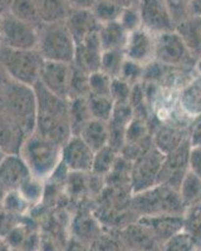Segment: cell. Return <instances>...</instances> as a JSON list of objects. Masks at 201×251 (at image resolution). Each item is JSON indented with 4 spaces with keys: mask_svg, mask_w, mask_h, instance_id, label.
<instances>
[{
    "mask_svg": "<svg viewBox=\"0 0 201 251\" xmlns=\"http://www.w3.org/2000/svg\"><path fill=\"white\" fill-rule=\"evenodd\" d=\"M37 96L35 133L63 146L72 136L68 118V100L50 93L40 83L34 86Z\"/></svg>",
    "mask_w": 201,
    "mask_h": 251,
    "instance_id": "cell-1",
    "label": "cell"
},
{
    "mask_svg": "<svg viewBox=\"0 0 201 251\" xmlns=\"http://www.w3.org/2000/svg\"><path fill=\"white\" fill-rule=\"evenodd\" d=\"M0 108L28 137L35 131L37 122V96L34 87L24 86L6 79L0 91Z\"/></svg>",
    "mask_w": 201,
    "mask_h": 251,
    "instance_id": "cell-2",
    "label": "cell"
},
{
    "mask_svg": "<svg viewBox=\"0 0 201 251\" xmlns=\"http://www.w3.org/2000/svg\"><path fill=\"white\" fill-rule=\"evenodd\" d=\"M19 154L33 176L46 181L62 162V146L34 132L24 140Z\"/></svg>",
    "mask_w": 201,
    "mask_h": 251,
    "instance_id": "cell-3",
    "label": "cell"
},
{
    "mask_svg": "<svg viewBox=\"0 0 201 251\" xmlns=\"http://www.w3.org/2000/svg\"><path fill=\"white\" fill-rule=\"evenodd\" d=\"M129 206L138 217L184 215L186 211L177 190L164 183H158L146 191L131 195Z\"/></svg>",
    "mask_w": 201,
    "mask_h": 251,
    "instance_id": "cell-4",
    "label": "cell"
},
{
    "mask_svg": "<svg viewBox=\"0 0 201 251\" xmlns=\"http://www.w3.org/2000/svg\"><path fill=\"white\" fill-rule=\"evenodd\" d=\"M44 59L38 49H10L0 47V66L6 77L24 86L39 82Z\"/></svg>",
    "mask_w": 201,
    "mask_h": 251,
    "instance_id": "cell-5",
    "label": "cell"
},
{
    "mask_svg": "<svg viewBox=\"0 0 201 251\" xmlns=\"http://www.w3.org/2000/svg\"><path fill=\"white\" fill-rule=\"evenodd\" d=\"M37 49L44 60L73 64L75 42L64 22L48 23L38 29Z\"/></svg>",
    "mask_w": 201,
    "mask_h": 251,
    "instance_id": "cell-6",
    "label": "cell"
},
{
    "mask_svg": "<svg viewBox=\"0 0 201 251\" xmlns=\"http://www.w3.org/2000/svg\"><path fill=\"white\" fill-rule=\"evenodd\" d=\"M155 60L170 68L195 71L196 60L190 54L176 30L156 35Z\"/></svg>",
    "mask_w": 201,
    "mask_h": 251,
    "instance_id": "cell-7",
    "label": "cell"
},
{
    "mask_svg": "<svg viewBox=\"0 0 201 251\" xmlns=\"http://www.w3.org/2000/svg\"><path fill=\"white\" fill-rule=\"evenodd\" d=\"M164 158L165 154L158 151L155 146H152L149 151L133 161L131 175H129L131 194L146 191L149 188L158 185Z\"/></svg>",
    "mask_w": 201,
    "mask_h": 251,
    "instance_id": "cell-8",
    "label": "cell"
},
{
    "mask_svg": "<svg viewBox=\"0 0 201 251\" xmlns=\"http://www.w3.org/2000/svg\"><path fill=\"white\" fill-rule=\"evenodd\" d=\"M0 47L10 49H37L38 29L13 14L3 15L0 24Z\"/></svg>",
    "mask_w": 201,
    "mask_h": 251,
    "instance_id": "cell-9",
    "label": "cell"
},
{
    "mask_svg": "<svg viewBox=\"0 0 201 251\" xmlns=\"http://www.w3.org/2000/svg\"><path fill=\"white\" fill-rule=\"evenodd\" d=\"M138 9L142 28L153 35L175 30L176 25L165 0H140Z\"/></svg>",
    "mask_w": 201,
    "mask_h": 251,
    "instance_id": "cell-10",
    "label": "cell"
},
{
    "mask_svg": "<svg viewBox=\"0 0 201 251\" xmlns=\"http://www.w3.org/2000/svg\"><path fill=\"white\" fill-rule=\"evenodd\" d=\"M73 64L44 60L40 71L39 82L50 93L69 100V84L72 77Z\"/></svg>",
    "mask_w": 201,
    "mask_h": 251,
    "instance_id": "cell-11",
    "label": "cell"
},
{
    "mask_svg": "<svg viewBox=\"0 0 201 251\" xmlns=\"http://www.w3.org/2000/svg\"><path fill=\"white\" fill-rule=\"evenodd\" d=\"M93 151L79 136H71L62 146V163L71 172L88 174L92 171Z\"/></svg>",
    "mask_w": 201,
    "mask_h": 251,
    "instance_id": "cell-12",
    "label": "cell"
},
{
    "mask_svg": "<svg viewBox=\"0 0 201 251\" xmlns=\"http://www.w3.org/2000/svg\"><path fill=\"white\" fill-rule=\"evenodd\" d=\"M155 49L156 35L146 29L140 28L129 33L124 51L128 60L147 67L155 62Z\"/></svg>",
    "mask_w": 201,
    "mask_h": 251,
    "instance_id": "cell-13",
    "label": "cell"
},
{
    "mask_svg": "<svg viewBox=\"0 0 201 251\" xmlns=\"http://www.w3.org/2000/svg\"><path fill=\"white\" fill-rule=\"evenodd\" d=\"M33 176L19 153H9L0 163V187L5 192L18 191L29 177Z\"/></svg>",
    "mask_w": 201,
    "mask_h": 251,
    "instance_id": "cell-14",
    "label": "cell"
},
{
    "mask_svg": "<svg viewBox=\"0 0 201 251\" xmlns=\"http://www.w3.org/2000/svg\"><path fill=\"white\" fill-rule=\"evenodd\" d=\"M102 54H103V49L100 47L97 31L75 44L73 66L79 68L80 71L86 72L88 75L95 73L100 68Z\"/></svg>",
    "mask_w": 201,
    "mask_h": 251,
    "instance_id": "cell-15",
    "label": "cell"
},
{
    "mask_svg": "<svg viewBox=\"0 0 201 251\" xmlns=\"http://www.w3.org/2000/svg\"><path fill=\"white\" fill-rule=\"evenodd\" d=\"M137 223L146 226L161 245L167 240L184 231V215H160V216L138 217Z\"/></svg>",
    "mask_w": 201,
    "mask_h": 251,
    "instance_id": "cell-16",
    "label": "cell"
},
{
    "mask_svg": "<svg viewBox=\"0 0 201 251\" xmlns=\"http://www.w3.org/2000/svg\"><path fill=\"white\" fill-rule=\"evenodd\" d=\"M186 141H189V127L173 123H160L152 133L153 146L164 154L175 151Z\"/></svg>",
    "mask_w": 201,
    "mask_h": 251,
    "instance_id": "cell-17",
    "label": "cell"
},
{
    "mask_svg": "<svg viewBox=\"0 0 201 251\" xmlns=\"http://www.w3.org/2000/svg\"><path fill=\"white\" fill-rule=\"evenodd\" d=\"M67 29L75 44L100 30V22L88 9H72L64 20Z\"/></svg>",
    "mask_w": 201,
    "mask_h": 251,
    "instance_id": "cell-18",
    "label": "cell"
},
{
    "mask_svg": "<svg viewBox=\"0 0 201 251\" xmlns=\"http://www.w3.org/2000/svg\"><path fill=\"white\" fill-rule=\"evenodd\" d=\"M177 103L189 118L201 114V75L196 72L186 84L177 91Z\"/></svg>",
    "mask_w": 201,
    "mask_h": 251,
    "instance_id": "cell-19",
    "label": "cell"
},
{
    "mask_svg": "<svg viewBox=\"0 0 201 251\" xmlns=\"http://www.w3.org/2000/svg\"><path fill=\"white\" fill-rule=\"evenodd\" d=\"M175 30L198 63L201 59V18L190 15L176 25Z\"/></svg>",
    "mask_w": 201,
    "mask_h": 251,
    "instance_id": "cell-20",
    "label": "cell"
},
{
    "mask_svg": "<svg viewBox=\"0 0 201 251\" xmlns=\"http://www.w3.org/2000/svg\"><path fill=\"white\" fill-rule=\"evenodd\" d=\"M25 138L12 118L0 108V149L6 154L19 153Z\"/></svg>",
    "mask_w": 201,
    "mask_h": 251,
    "instance_id": "cell-21",
    "label": "cell"
},
{
    "mask_svg": "<svg viewBox=\"0 0 201 251\" xmlns=\"http://www.w3.org/2000/svg\"><path fill=\"white\" fill-rule=\"evenodd\" d=\"M129 33L121 25L120 22L100 24L98 30V38L103 51L106 50H125Z\"/></svg>",
    "mask_w": 201,
    "mask_h": 251,
    "instance_id": "cell-22",
    "label": "cell"
},
{
    "mask_svg": "<svg viewBox=\"0 0 201 251\" xmlns=\"http://www.w3.org/2000/svg\"><path fill=\"white\" fill-rule=\"evenodd\" d=\"M125 239L131 249L142 251H152L153 249H161V244L157 239L153 236V234L150 231L146 226L141 225L140 223H136L133 225H129L125 230Z\"/></svg>",
    "mask_w": 201,
    "mask_h": 251,
    "instance_id": "cell-23",
    "label": "cell"
},
{
    "mask_svg": "<svg viewBox=\"0 0 201 251\" xmlns=\"http://www.w3.org/2000/svg\"><path fill=\"white\" fill-rule=\"evenodd\" d=\"M68 118L72 136H79L87 123L93 120L88 108L87 98H69Z\"/></svg>",
    "mask_w": 201,
    "mask_h": 251,
    "instance_id": "cell-24",
    "label": "cell"
},
{
    "mask_svg": "<svg viewBox=\"0 0 201 251\" xmlns=\"http://www.w3.org/2000/svg\"><path fill=\"white\" fill-rule=\"evenodd\" d=\"M43 24L64 22L72 10L67 0H35Z\"/></svg>",
    "mask_w": 201,
    "mask_h": 251,
    "instance_id": "cell-25",
    "label": "cell"
},
{
    "mask_svg": "<svg viewBox=\"0 0 201 251\" xmlns=\"http://www.w3.org/2000/svg\"><path fill=\"white\" fill-rule=\"evenodd\" d=\"M79 137L93 150L103 149L108 146V126L106 122L91 120L79 133Z\"/></svg>",
    "mask_w": 201,
    "mask_h": 251,
    "instance_id": "cell-26",
    "label": "cell"
},
{
    "mask_svg": "<svg viewBox=\"0 0 201 251\" xmlns=\"http://www.w3.org/2000/svg\"><path fill=\"white\" fill-rule=\"evenodd\" d=\"M178 195L186 208L201 203V178L187 171L178 186Z\"/></svg>",
    "mask_w": 201,
    "mask_h": 251,
    "instance_id": "cell-27",
    "label": "cell"
},
{
    "mask_svg": "<svg viewBox=\"0 0 201 251\" xmlns=\"http://www.w3.org/2000/svg\"><path fill=\"white\" fill-rule=\"evenodd\" d=\"M10 14L37 29L43 25L35 0H14L12 9H10Z\"/></svg>",
    "mask_w": 201,
    "mask_h": 251,
    "instance_id": "cell-28",
    "label": "cell"
},
{
    "mask_svg": "<svg viewBox=\"0 0 201 251\" xmlns=\"http://www.w3.org/2000/svg\"><path fill=\"white\" fill-rule=\"evenodd\" d=\"M120 152L112 149L111 146H106L103 149L98 150L95 152V157H93V165H92V174L97 175V176L103 177L106 178L109 175V172L112 171L113 166H115L117 157Z\"/></svg>",
    "mask_w": 201,
    "mask_h": 251,
    "instance_id": "cell-29",
    "label": "cell"
},
{
    "mask_svg": "<svg viewBox=\"0 0 201 251\" xmlns=\"http://www.w3.org/2000/svg\"><path fill=\"white\" fill-rule=\"evenodd\" d=\"M87 103L93 120L108 122L112 117L113 109H115V102L111 97L104 96H88Z\"/></svg>",
    "mask_w": 201,
    "mask_h": 251,
    "instance_id": "cell-30",
    "label": "cell"
},
{
    "mask_svg": "<svg viewBox=\"0 0 201 251\" xmlns=\"http://www.w3.org/2000/svg\"><path fill=\"white\" fill-rule=\"evenodd\" d=\"M184 231L190 235L196 248H201V203L186 208L184 214Z\"/></svg>",
    "mask_w": 201,
    "mask_h": 251,
    "instance_id": "cell-31",
    "label": "cell"
},
{
    "mask_svg": "<svg viewBox=\"0 0 201 251\" xmlns=\"http://www.w3.org/2000/svg\"><path fill=\"white\" fill-rule=\"evenodd\" d=\"M124 9L117 4L112 3L111 0H97L95 5L91 8V12L96 17V19L100 22V24L111 23V22H117L121 17Z\"/></svg>",
    "mask_w": 201,
    "mask_h": 251,
    "instance_id": "cell-32",
    "label": "cell"
},
{
    "mask_svg": "<svg viewBox=\"0 0 201 251\" xmlns=\"http://www.w3.org/2000/svg\"><path fill=\"white\" fill-rule=\"evenodd\" d=\"M125 60H126V55H125L124 50L103 51L100 71L103 72L104 75H109L111 78H118Z\"/></svg>",
    "mask_w": 201,
    "mask_h": 251,
    "instance_id": "cell-33",
    "label": "cell"
},
{
    "mask_svg": "<svg viewBox=\"0 0 201 251\" xmlns=\"http://www.w3.org/2000/svg\"><path fill=\"white\" fill-rule=\"evenodd\" d=\"M89 96V75L73 66L71 84H69V98H87Z\"/></svg>",
    "mask_w": 201,
    "mask_h": 251,
    "instance_id": "cell-34",
    "label": "cell"
},
{
    "mask_svg": "<svg viewBox=\"0 0 201 251\" xmlns=\"http://www.w3.org/2000/svg\"><path fill=\"white\" fill-rule=\"evenodd\" d=\"M44 181L37 177L30 176L18 190L19 194L26 200L29 205H37L44 196Z\"/></svg>",
    "mask_w": 201,
    "mask_h": 251,
    "instance_id": "cell-35",
    "label": "cell"
},
{
    "mask_svg": "<svg viewBox=\"0 0 201 251\" xmlns=\"http://www.w3.org/2000/svg\"><path fill=\"white\" fill-rule=\"evenodd\" d=\"M112 79L103 72L97 71L89 75V96H104L109 97Z\"/></svg>",
    "mask_w": 201,
    "mask_h": 251,
    "instance_id": "cell-36",
    "label": "cell"
},
{
    "mask_svg": "<svg viewBox=\"0 0 201 251\" xmlns=\"http://www.w3.org/2000/svg\"><path fill=\"white\" fill-rule=\"evenodd\" d=\"M1 206H3L4 210L8 211L9 214H12L18 217L20 216V215H23L30 205H29V203L26 202L25 199L19 194V191H9L5 192V195H4V199L3 201H1Z\"/></svg>",
    "mask_w": 201,
    "mask_h": 251,
    "instance_id": "cell-37",
    "label": "cell"
},
{
    "mask_svg": "<svg viewBox=\"0 0 201 251\" xmlns=\"http://www.w3.org/2000/svg\"><path fill=\"white\" fill-rule=\"evenodd\" d=\"M144 75H145V67L138 64V63L128 60L126 58L124 63V67L121 69L120 73V79L125 80L131 86H136L138 83L144 82Z\"/></svg>",
    "mask_w": 201,
    "mask_h": 251,
    "instance_id": "cell-38",
    "label": "cell"
},
{
    "mask_svg": "<svg viewBox=\"0 0 201 251\" xmlns=\"http://www.w3.org/2000/svg\"><path fill=\"white\" fill-rule=\"evenodd\" d=\"M196 246L193 239L185 231H181L167 240L164 245L161 246L160 251H195Z\"/></svg>",
    "mask_w": 201,
    "mask_h": 251,
    "instance_id": "cell-39",
    "label": "cell"
},
{
    "mask_svg": "<svg viewBox=\"0 0 201 251\" xmlns=\"http://www.w3.org/2000/svg\"><path fill=\"white\" fill-rule=\"evenodd\" d=\"M131 93H132V86L131 84L120 79V78H113L109 97L112 98L115 104H127V103H129Z\"/></svg>",
    "mask_w": 201,
    "mask_h": 251,
    "instance_id": "cell-40",
    "label": "cell"
},
{
    "mask_svg": "<svg viewBox=\"0 0 201 251\" xmlns=\"http://www.w3.org/2000/svg\"><path fill=\"white\" fill-rule=\"evenodd\" d=\"M191 1L193 0H165L175 25L180 24L181 22H184L185 19H187L191 15L190 14Z\"/></svg>",
    "mask_w": 201,
    "mask_h": 251,
    "instance_id": "cell-41",
    "label": "cell"
},
{
    "mask_svg": "<svg viewBox=\"0 0 201 251\" xmlns=\"http://www.w3.org/2000/svg\"><path fill=\"white\" fill-rule=\"evenodd\" d=\"M118 22H120L121 25L124 26L128 33H132V31L142 28L138 5L131 6V8H125L122 10V13H121V17L118 19Z\"/></svg>",
    "mask_w": 201,
    "mask_h": 251,
    "instance_id": "cell-42",
    "label": "cell"
},
{
    "mask_svg": "<svg viewBox=\"0 0 201 251\" xmlns=\"http://www.w3.org/2000/svg\"><path fill=\"white\" fill-rule=\"evenodd\" d=\"M189 171L201 178V147L190 146L189 160H187Z\"/></svg>",
    "mask_w": 201,
    "mask_h": 251,
    "instance_id": "cell-43",
    "label": "cell"
},
{
    "mask_svg": "<svg viewBox=\"0 0 201 251\" xmlns=\"http://www.w3.org/2000/svg\"><path fill=\"white\" fill-rule=\"evenodd\" d=\"M189 142L190 146L201 147V114L191 118L189 125Z\"/></svg>",
    "mask_w": 201,
    "mask_h": 251,
    "instance_id": "cell-44",
    "label": "cell"
},
{
    "mask_svg": "<svg viewBox=\"0 0 201 251\" xmlns=\"http://www.w3.org/2000/svg\"><path fill=\"white\" fill-rule=\"evenodd\" d=\"M15 219H17V216L9 214L8 211L4 210L3 206L0 205V239H3L17 225Z\"/></svg>",
    "mask_w": 201,
    "mask_h": 251,
    "instance_id": "cell-45",
    "label": "cell"
},
{
    "mask_svg": "<svg viewBox=\"0 0 201 251\" xmlns=\"http://www.w3.org/2000/svg\"><path fill=\"white\" fill-rule=\"evenodd\" d=\"M71 9H88L91 10L97 0H67Z\"/></svg>",
    "mask_w": 201,
    "mask_h": 251,
    "instance_id": "cell-46",
    "label": "cell"
},
{
    "mask_svg": "<svg viewBox=\"0 0 201 251\" xmlns=\"http://www.w3.org/2000/svg\"><path fill=\"white\" fill-rule=\"evenodd\" d=\"M112 3L117 4L121 8H131V6H137L140 4V0H111Z\"/></svg>",
    "mask_w": 201,
    "mask_h": 251,
    "instance_id": "cell-47",
    "label": "cell"
},
{
    "mask_svg": "<svg viewBox=\"0 0 201 251\" xmlns=\"http://www.w3.org/2000/svg\"><path fill=\"white\" fill-rule=\"evenodd\" d=\"M190 14L201 18V0H193L190 6Z\"/></svg>",
    "mask_w": 201,
    "mask_h": 251,
    "instance_id": "cell-48",
    "label": "cell"
},
{
    "mask_svg": "<svg viewBox=\"0 0 201 251\" xmlns=\"http://www.w3.org/2000/svg\"><path fill=\"white\" fill-rule=\"evenodd\" d=\"M69 251H89L82 240H75L69 244Z\"/></svg>",
    "mask_w": 201,
    "mask_h": 251,
    "instance_id": "cell-49",
    "label": "cell"
},
{
    "mask_svg": "<svg viewBox=\"0 0 201 251\" xmlns=\"http://www.w3.org/2000/svg\"><path fill=\"white\" fill-rule=\"evenodd\" d=\"M13 1H14V0H0V14H9V13H10V9H12Z\"/></svg>",
    "mask_w": 201,
    "mask_h": 251,
    "instance_id": "cell-50",
    "label": "cell"
},
{
    "mask_svg": "<svg viewBox=\"0 0 201 251\" xmlns=\"http://www.w3.org/2000/svg\"><path fill=\"white\" fill-rule=\"evenodd\" d=\"M0 251H14V249L9 245L5 240L0 239Z\"/></svg>",
    "mask_w": 201,
    "mask_h": 251,
    "instance_id": "cell-51",
    "label": "cell"
},
{
    "mask_svg": "<svg viewBox=\"0 0 201 251\" xmlns=\"http://www.w3.org/2000/svg\"><path fill=\"white\" fill-rule=\"evenodd\" d=\"M6 79H8V77H6L5 72L3 71V68H1V66H0V91H1V88H3L4 83H5Z\"/></svg>",
    "mask_w": 201,
    "mask_h": 251,
    "instance_id": "cell-52",
    "label": "cell"
},
{
    "mask_svg": "<svg viewBox=\"0 0 201 251\" xmlns=\"http://www.w3.org/2000/svg\"><path fill=\"white\" fill-rule=\"evenodd\" d=\"M5 156H6V153H5V152H4V151H3V150L0 149V163L3 162V160H4V157H5Z\"/></svg>",
    "mask_w": 201,
    "mask_h": 251,
    "instance_id": "cell-53",
    "label": "cell"
},
{
    "mask_svg": "<svg viewBox=\"0 0 201 251\" xmlns=\"http://www.w3.org/2000/svg\"><path fill=\"white\" fill-rule=\"evenodd\" d=\"M196 72H198V73H200V75H201V59L199 60L198 63H196Z\"/></svg>",
    "mask_w": 201,
    "mask_h": 251,
    "instance_id": "cell-54",
    "label": "cell"
},
{
    "mask_svg": "<svg viewBox=\"0 0 201 251\" xmlns=\"http://www.w3.org/2000/svg\"><path fill=\"white\" fill-rule=\"evenodd\" d=\"M14 251H25V250H23V249H14Z\"/></svg>",
    "mask_w": 201,
    "mask_h": 251,
    "instance_id": "cell-55",
    "label": "cell"
},
{
    "mask_svg": "<svg viewBox=\"0 0 201 251\" xmlns=\"http://www.w3.org/2000/svg\"><path fill=\"white\" fill-rule=\"evenodd\" d=\"M128 251H142V250H136V249H129Z\"/></svg>",
    "mask_w": 201,
    "mask_h": 251,
    "instance_id": "cell-56",
    "label": "cell"
},
{
    "mask_svg": "<svg viewBox=\"0 0 201 251\" xmlns=\"http://www.w3.org/2000/svg\"><path fill=\"white\" fill-rule=\"evenodd\" d=\"M1 19H3V15L0 14V24H1Z\"/></svg>",
    "mask_w": 201,
    "mask_h": 251,
    "instance_id": "cell-57",
    "label": "cell"
},
{
    "mask_svg": "<svg viewBox=\"0 0 201 251\" xmlns=\"http://www.w3.org/2000/svg\"><path fill=\"white\" fill-rule=\"evenodd\" d=\"M195 251H201V248H196Z\"/></svg>",
    "mask_w": 201,
    "mask_h": 251,
    "instance_id": "cell-58",
    "label": "cell"
}]
</instances>
